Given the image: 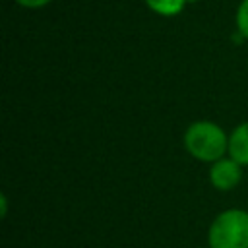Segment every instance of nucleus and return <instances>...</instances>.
<instances>
[{"label": "nucleus", "mask_w": 248, "mask_h": 248, "mask_svg": "<svg viewBox=\"0 0 248 248\" xmlns=\"http://www.w3.org/2000/svg\"><path fill=\"white\" fill-rule=\"evenodd\" d=\"M184 145L200 161H219L229 149L225 132L213 122H194L184 134Z\"/></svg>", "instance_id": "obj_1"}, {"label": "nucleus", "mask_w": 248, "mask_h": 248, "mask_svg": "<svg viewBox=\"0 0 248 248\" xmlns=\"http://www.w3.org/2000/svg\"><path fill=\"white\" fill-rule=\"evenodd\" d=\"M209 248H248V211L219 213L209 227Z\"/></svg>", "instance_id": "obj_2"}, {"label": "nucleus", "mask_w": 248, "mask_h": 248, "mask_svg": "<svg viewBox=\"0 0 248 248\" xmlns=\"http://www.w3.org/2000/svg\"><path fill=\"white\" fill-rule=\"evenodd\" d=\"M209 178H211V184L217 190H231L242 178L240 163H236L234 159H219L211 165Z\"/></svg>", "instance_id": "obj_3"}, {"label": "nucleus", "mask_w": 248, "mask_h": 248, "mask_svg": "<svg viewBox=\"0 0 248 248\" xmlns=\"http://www.w3.org/2000/svg\"><path fill=\"white\" fill-rule=\"evenodd\" d=\"M229 153L240 165H248V122L240 124L229 138Z\"/></svg>", "instance_id": "obj_4"}, {"label": "nucleus", "mask_w": 248, "mask_h": 248, "mask_svg": "<svg viewBox=\"0 0 248 248\" xmlns=\"http://www.w3.org/2000/svg\"><path fill=\"white\" fill-rule=\"evenodd\" d=\"M147 6L159 16H176L182 12L186 0H145Z\"/></svg>", "instance_id": "obj_5"}, {"label": "nucleus", "mask_w": 248, "mask_h": 248, "mask_svg": "<svg viewBox=\"0 0 248 248\" xmlns=\"http://www.w3.org/2000/svg\"><path fill=\"white\" fill-rule=\"evenodd\" d=\"M236 25H238V31L242 33V37L248 39V0H242L240 6H238V12H236Z\"/></svg>", "instance_id": "obj_6"}, {"label": "nucleus", "mask_w": 248, "mask_h": 248, "mask_svg": "<svg viewBox=\"0 0 248 248\" xmlns=\"http://www.w3.org/2000/svg\"><path fill=\"white\" fill-rule=\"evenodd\" d=\"M17 4H21L23 8H43L46 6L50 0H16Z\"/></svg>", "instance_id": "obj_7"}]
</instances>
